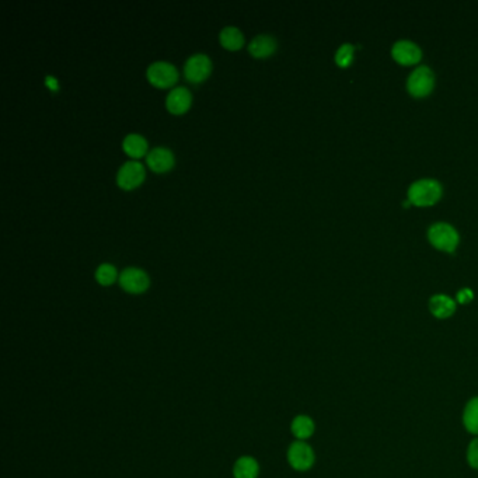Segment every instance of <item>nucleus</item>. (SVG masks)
<instances>
[{
    "mask_svg": "<svg viewBox=\"0 0 478 478\" xmlns=\"http://www.w3.org/2000/svg\"><path fill=\"white\" fill-rule=\"evenodd\" d=\"M289 466L295 472H309L316 463V453L313 447L305 440H295L289 444L286 452Z\"/></svg>",
    "mask_w": 478,
    "mask_h": 478,
    "instance_id": "1",
    "label": "nucleus"
},
{
    "mask_svg": "<svg viewBox=\"0 0 478 478\" xmlns=\"http://www.w3.org/2000/svg\"><path fill=\"white\" fill-rule=\"evenodd\" d=\"M440 194H442L440 184L431 178L415 181L408 190L410 200L419 206L435 203L440 198Z\"/></svg>",
    "mask_w": 478,
    "mask_h": 478,
    "instance_id": "2",
    "label": "nucleus"
},
{
    "mask_svg": "<svg viewBox=\"0 0 478 478\" xmlns=\"http://www.w3.org/2000/svg\"><path fill=\"white\" fill-rule=\"evenodd\" d=\"M146 76L152 84L158 87H168L177 81L178 72L174 65L166 61H158L149 65L146 71Z\"/></svg>",
    "mask_w": 478,
    "mask_h": 478,
    "instance_id": "3",
    "label": "nucleus"
},
{
    "mask_svg": "<svg viewBox=\"0 0 478 478\" xmlns=\"http://www.w3.org/2000/svg\"><path fill=\"white\" fill-rule=\"evenodd\" d=\"M143 178H145V168L136 160H129L123 163L117 173V183L123 190L138 187Z\"/></svg>",
    "mask_w": 478,
    "mask_h": 478,
    "instance_id": "4",
    "label": "nucleus"
},
{
    "mask_svg": "<svg viewBox=\"0 0 478 478\" xmlns=\"http://www.w3.org/2000/svg\"><path fill=\"white\" fill-rule=\"evenodd\" d=\"M121 288L129 293H142L149 288L148 274L135 267H128L120 274Z\"/></svg>",
    "mask_w": 478,
    "mask_h": 478,
    "instance_id": "5",
    "label": "nucleus"
},
{
    "mask_svg": "<svg viewBox=\"0 0 478 478\" xmlns=\"http://www.w3.org/2000/svg\"><path fill=\"white\" fill-rule=\"evenodd\" d=\"M429 240L431 243L438 247L440 250H446V251H453L454 247L459 243V235L454 230V228H452L447 223H435L431 229H429Z\"/></svg>",
    "mask_w": 478,
    "mask_h": 478,
    "instance_id": "6",
    "label": "nucleus"
},
{
    "mask_svg": "<svg viewBox=\"0 0 478 478\" xmlns=\"http://www.w3.org/2000/svg\"><path fill=\"white\" fill-rule=\"evenodd\" d=\"M408 90L412 96L422 97L434 87V73L428 66L417 68L408 78Z\"/></svg>",
    "mask_w": 478,
    "mask_h": 478,
    "instance_id": "7",
    "label": "nucleus"
},
{
    "mask_svg": "<svg viewBox=\"0 0 478 478\" xmlns=\"http://www.w3.org/2000/svg\"><path fill=\"white\" fill-rule=\"evenodd\" d=\"M212 63L205 54H195L190 56L184 65V75L191 83H200L210 73Z\"/></svg>",
    "mask_w": 478,
    "mask_h": 478,
    "instance_id": "8",
    "label": "nucleus"
},
{
    "mask_svg": "<svg viewBox=\"0 0 478 478\" xmlns=\"http://www.w3.org/2000/svg\"><path fill=\"white\" fill-rule=\"evenodd\" d=\"M191 106V93L188 88L180 86L170 90L166 97V107L173 114H183Z\"/></svg>",
    "mask_w": 478,
    "mask_h": 478,
    "instance_id": "9",
    "label": "nucleus"
},
{
    "mask_svg": "<svg viewBox=\"0 0 478 478\" xmlns=\"http://www.w3.org/2000/svg\"><path fill=\"white\" fill-rule=\"evenodd\" d=\"M393 56L402 65H412L421 59V49L411 41L401 40L393 46Z\"/></svg>",
    "mask_w": 478,
    "mask_h": 478,
    "instance_id": "10",
    "label": "nucleus"
},
{
    "mask_svg": "<svg viewBox=\"0 0 478 478\" xmlns=\"http://www.w3.org/2000/svg\"><path fill=\"white\" fill-rule=\"evenodd\" d=\"M148 166L156 171V173H164L170 170L174 164V155L167 148H155L152 149L146 156Z\"/></svg>",
    "mask_w": 478,
    "mask_h": 478,
    "instance_id": "11",
    "label": "nucleus"
},
{
    "mask_svg": "<svg viewBox=\"0 0 478 478\" xmlns=\"http://www.w3.org/2000/svg\"><path fill=\"white\" fill-rule=\"evenodd\" d=\"M290 432L296 440H307L312 438L316 432V424L312 417L306 414H299L292 419Z\"/></svg>",
    "mask_w": 478,
    "mask_h": 478,
    "instance_id": "12",
    "label": "nucleus"
},
{
    "mask_svg": "<svg viewBox=\"0 0 478 478\" xmlns=\"http://www.w3.org/2000/svg\"><path fill=\"white\" fill-rule=\"evenodd\" d=\"M429 310L438 319H447L456 312V303L447 295H435L429 300Z\"/></svg>",
    "mask_w": 478,
    "mask_h": 478,
    "instance_id": "13",
    "label": "nucleus"
},
{
    "mask_svg": "<svg viewBox=\"0 0 478 478\" xmlns=\"http://www.w3.org/2000/svg\"><path fill=\"white\" fill-rule=\"evenodd\" d=\"M260 463L253 456H241L233 464V477L258 478Z\"/></svg>",
    "mask_w": 478,
    "mask_h": 478,
    "instance_id": "14",
    "label": "nucleus"
},
{
    "mask_svg": "<svg viewBox=\"0 0 478 478\" xmlns=\"http://www.w3.org/2000/svg\"><path fill=\"white\" fill-rule=\"evenodd\" d=\"M462 421H463L464 429L470 435L478 437V396L472 397L466 402Z\"/></svg>",
    "mask_w": 478,
    "mask_h": 478,
    "instance_id": "15",
    "label": "nucleus"
},
{
    "mask_svg": "<svg viewBox=\"0 0 478 478\" xmlns=\"http://www.w3.org/2000/svg\"><path fill=\"white\" fill-rule=\"evenodd\" d=\"M275 48H277V42L274 40V37L265 36V34L254 37L248 44L250 54L257 58H265L271 55L275 51Z\"/></svg>",
    "mask_w": 478,
    "mask_h": 478,
    "instance_id": "16",
    "label": "nucleus"
},
{
    "mask_svg": "<svg viewBox=\"0 0 478 478\" xmlns=\"http://www.w3.org/2000/svg\"><path fill=\"white\" fill-rule=\"evenodd\" d=\"M122 148L131 158H142L148 151V142L142 135L129 133L123 138Z\"/></svg>",
    "mask_w": 478,
    "mask_h": 478,
    "instance_id": "17",
    "label": "nucleus"
},
{
    "mask_svg": "<svg viewBox=\"0 0 478 478\" xmlns=\"http://www.w3.org/2000/svg\"><path fill=\"white\" fill-rule=\"evenodd\" d=\"M220 42L225 48L228 49H239L240 46L244 42V37L241 34L239 29L233 27V26H228L220 31Z\"/></svg>",
    "mask_w": 478,
    "mask_h": 478,
    "instance_id": "18",
    "label": "nucleus"
},
{
    "mask_svg": "<svg viewBox=\"0 0 478 478\" xmlns=\"http://www.w3.org/2000/svg\"><path fill=\"white\" fill-rule=\"evenodd\" d=\"M96 279L100 285L108 286L111 283H114V280L117 279V270L114 265L111 264H101L97 270H96Z\"/></svg>",
    "mask_w": 478,
    "mask_h": 478,
    "instance_id": "19",
    "label": "nucleus"
},
{
    "mask_svg": "<svg viewBox=\"0 0 478 478\" xmlns=\"http://www.w3.org/2000/svg\"><path fill=\"white\" fill-rule=\"evenodd\" d=\"M354 51H355L354 45H351V44H342V45L338 48L337 54H335V61H337V63H338L340 66H342V68L348 66V65L352 62Z\"/></svg>",
    "mask_w": 478,
    "mask_h": 478,
    "instance_id": "20",
    "label": "nucleus"
},
{
    "mask_svg": "<svg viewBox=\"0 0 478 478\" xmlns=\"http://www.w3.org/2000/svg\"><path fill=\"white\" fill-rule=\"evenodd\" d=\"M466 459L469 466L473 470L478 472V437H474V439L469 443L467 446V452H466Z\"/></svg>",
    "mask_w": 478,
    "mask_h": 478,
    "instance_id": "21",
    "label": "nucleus"
},
{
    "mask_svg": "<svg viewBox=\"0 0 478 478\" xmlns=\"http://www.w3.org/2000/svg\"><path fill=\"white\" fill-rule=\"evenodd\" d=\"M474 295H473V290L470 288H463L457 292V296H456V300L462 305H467L473 300Z\"/></svg>",
    "mask_w": 478,
    "mask_h": 478,
    "instance_id": "22",
    "label": "nucleus"
},
{
    "mask_svg": "<svg viewBox=\"0 0 478 478\" xmlns=\"http://www.w3.org/2000/svg\"><path fill=\"white\" fill-rule=\"evenodd\" d=\"M45 83L51 87V90H54V91L58 90V81H56V79H54L52 76H46L45 78Z\"/></svg>",
    "mask_w": 478,
    "mask_h": 478,
    "instance_id": "23",
    "label": "nucleus"
}]
</instances>
